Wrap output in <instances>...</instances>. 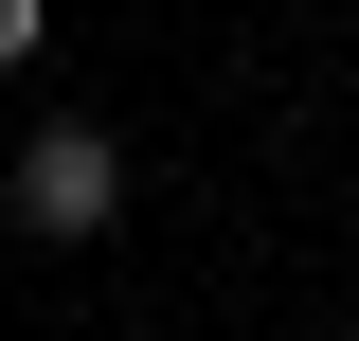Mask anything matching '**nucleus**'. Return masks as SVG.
<instances>
[{
  "instance_id": "obj_1",
  "label": "nucleus",
  "mask_w": 359,
  "mask_h": 341,
  "mask_svg": "<svg viewBox=\"0 0 359 341\" xmlns=\"http://www.w3.org/2000/svg\"><path fill=\"white\" fill-rule=\"evenodd\" d=\"M108 215H126L108 126H36V144H18V234H108Z\"/></svg>"
},
{
  "instance_id": "obj_2",
  "label": "nucleus",
  "mask_w": 359,
  "mask_h": 341,
  "mask_svg": "<svg viewBox=\"0 0 359 341\" xmlns=\"http://www.w3.org/2000/svg\"><path fill=\"white\" fill-rule=\"evenodd\" d=\"M54 36V0H0V72H18V54H36Z\"/></svg>"
}]
</instances>
